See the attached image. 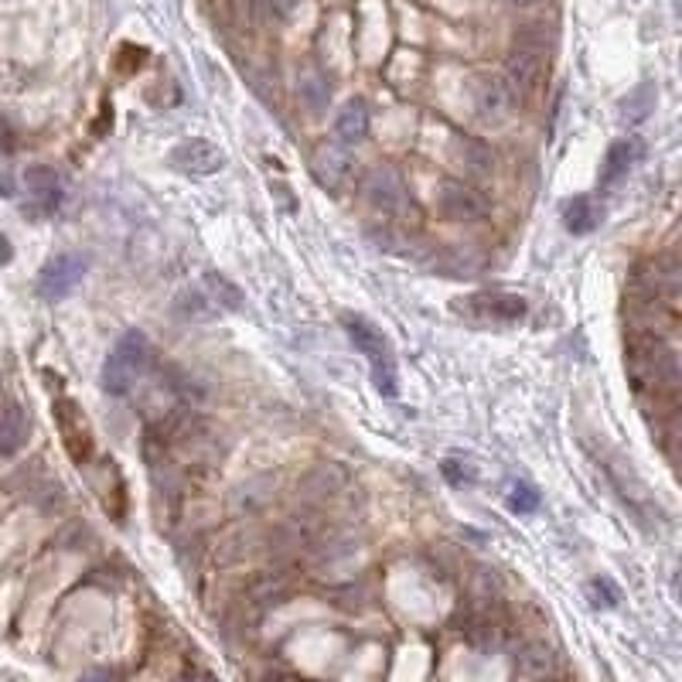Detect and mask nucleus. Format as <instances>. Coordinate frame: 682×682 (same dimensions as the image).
I'll return each instance as SVG.
<instances>
[{
  "label": "nucleus",
  "instance_id": "1",
  "mask_svg": "<svg viewBox=\"0 0 682 682\" xmlns=\"http://www.w3.org/2000/svg\"><path fill=\"white\" fill-rule=\"evenodd\" d=\"M154 365V345L144 331L130 328L116 338V345L110 348L103 362V372H99V382H103V393L110 396H127L140 386V379L151 372Z\"/></svg>",
  "mask_w": 682,
  "mask_h": 682
},
{
  "label": "nucleus",
  "instance_id": "2",
  "mask_svg": "<svg viewBox=\"0 0 682 682\" xmlns=\"http://www.w3.org/2000/svg\"><path fill=\"white\" fill-rule=\"evenodd\" d=\"M341 324H345L348 338H352V345L359 348V352L369 359L372 365V379H376L379 393L393 399L399 393L396 386V359H393V348H389L386 335L372 324L369 318H362V314H341Z\"/></svg>",
  "mask_w": 682,
  "mask_h": 682
},
{
  "label": "nucleus",
  "instance_id": "3",
  "mask_svg": "<svg viewBox=\"0 0 682 682\" xmlns=\"http://www.w3.org/2000/svg\"><path fill=\"white\" fill-rule=\"evenodd\" d=\"M471 103L481 127L502 130L519 116V89L509 76H478L471 86Z\"/></svg>",
  "mask_w": 682,
  "mask_h": 682
},
{
  "label": "nucleus",
  "instance_id": "4",
  "mask_svg": "<svg viewBox=\"0 0 682 682\" xmlns=\"http://www.w3.org/2000/svg\"><path fill=\"white\" fill-rule=\"evenodd\" d=\"M362 195L386 219H406L410 215V191H406L399 171L389 168V164H379V168H369L362 174Z\"/></svg>",
  "mask_w": 682,
  "mask_h": 682
},
{
  "label": "nucleus",
  "instance_id": "5",
  "mask_svg": "<svg viewBox=\"0 0 682 682\" xmlns=\"http://www.w3.org/2000/svg\"><path fill=\"white\" fill-rule=\"evenodd\" d=\"M461 311L478 324H515L529 314V301L509 290H481V294L464 297Z\"/></svg>",
  "mask_w": 682,
  "mask_h": 682
},
{
  "label": "nucleus",
  "instance_id": "6",
  "mask_svg": "<svg viewBox=\"0 0 682 682\" xmlns=\"http://www.w3.org/2000/svg\"><path fill=\"white\" fill-rule=\"evenodd\" d=\"M437 212L444 215L447 222H481L488 219V202L471 181H457V178H444L437 188Z\"/></svg>",
  "mask_w": 682,
  "mask_h": 682
},
{
  "label": "nucleus",
  "instance_id": "7",
  "mask_svg": "<svg viewBox=\"0 0 682 682\" xmlns=\"http://www.w3.org/2000/svg\"><path fill=\"white\" fill-rule=\"evenodd\" d=\"M168 164L178 174H185V178H212V174H219L226 168L229 157L219 144H212V140L188 137L168 154Z\"/></svg>",
  "mask_w": 682,
  "mask_h": 682
},
{
  "label": "nucleus",
  "instance_id": "8",
  "mask_svg": "<svg viewBox=\"0 0 682 682\" xmlns=\"http://www.w3.org/2000/svg\"><path fill=\"white\" fill-rule=\"evenodd\" d=\"M62 178L55 174V168H48V164H31L28 171H24V212L31 215V219H48V215H55L62 209Z\"/></svg>",
  "mask_w": 682,
  "mask_h": 682
},
{
  "label": "nucleus",
  "instance_id": "9",
  "mask_svg": "<svg viewBox=\"0 0 682 682\" xmlns=\"http://www.w3.org/2000/svg\"><path fill=\"white\" fill-rule=\"evenodd\" d=\"M86 256L79 253H58L52 256L45 266H41L38 273V297H45V301H62V297H69L72 290L82 284V277H86Z\"/></svg>",
  "mask_w": 682,
  "mask_h": 682
},
{
  "label": "nucleus",
  "instance_id": "10",
  "mask_svg": "<svg viewBox=\"0 0 682 682\" xmlns=\"http://www.w3.org/2000/svg\"><path fill=\"white\" fill-rule=\"evenodd\" d=\"M543 72H546V52L515 41L509 48V55H505V76L512 79V86L519 89V93H532V89L543 82Z\"/></svg>",
  "mask_w": 682,
  "mask_h": 682
},
{
  "label": "nucleus",
  "instance_id": "11",
  "mask_svg": "<svg viewBox=\"0 0 682 682\" xmlns=\"http://www.w3.org/2000/svg\"><path fill=\"white\" fill-rule=\"evenodd\" d=\"M28 434H31L28 410H24L18 399H4L0 403V457L18 454L28 444Z\"/></svg>",
  "mask_w": 682,
  "mask_h": 682
},
{
  "label": "nucleus",
  "instance_id": "12",
  "mask_svg": "<svg viewBox=\"0 0 682 682\" xmlns=\"http://www.w3.org/2000/svg\"><path fill=\"white\" fill-rule=\"evenodd\" d=\"M55 417H58V427H62L69 454L76 457V461H86L89 451H93V440H89V427H86V420H82L79 406L69 403V399H62V403H55Z\"/></svg>",
  "mask_w": 682,
  "mask_h": 682
},
{
  "label": "nucleus",
  "instance_id": "13",
  "mask_svg": "<svg viewBox=\"0 0 682 682\" xmlns=\"http://www.w3.org/2000/svg\"><path fill=\"white\" fill-rule=\"evenodd\" d=\"M369 103H365L362 96H352V99H345V106L338 110L335 116V133H338V140L345 147H355V144H362L365 137H369Z\"/></svg>",
  "mask_w": 682,
  "mask_h": 682
},
{
  "label": "nucleus",
  "instance_id": "14",
  "mask_svg": "<svg viewBox=\"0 0 682 682\" xmlns=\"http://www.w3.org/2000/svg\"><path fill=\"white\" fill-rule=\"evenodd\" d=\"M174 314L188 324H209L226 311L212 301V294L205 290V284H195V287H185L178 294V301H174Z\"/></svg>",
  "mask_w": 682,
  "mask_h": 682
},
{
  "label": "nucleus",
  "instance_id": "15",
  "mask_svg": "<svg viewBox=\"0 0 682 682\" xmlns=\"http://www.w3.org/2000/svg\"><path fill=\"white\" fill-rule=\"evenodd\" d=\"M348 171H352V157H348L345 147L338 144H324L314 151V174H318V181L328 191H335L345 185Z\"/></svg>",
  "mask_w": 682,
  "mask_h": 682
},
{
  "label": "nucleus",
  "instance_id": "16",
  "mask_svg": "<svg viewBox=\"0 0 682 682\" xmlns=\"http://www.w3.org/2000/svg\"><path fill=\"white\" fill-rule=\"evenodd\" d=\"M560 669V655L550 645H526L515 655V676L522 679H550Z\"/></svg>",
  "mask_w": 682,
  "mask_h": 682
},
{
  "label": "nucleus",
  "instance_id": "17",
  "mask_svg": "<svg viewBox=\"0 0 682 682\" xmlns=\"http://www.w3.org/2000/svg\"><path fill=\"white\" fill-rule=\"evenodd\" d=\"M601 219H604V205L590 195L570 198L567 209H563V226H567V232H573V236H587V232H594L597 226H601Z\"/></svg>",
  "mask_w": 682,
  "mask_h": 682
},
{
  "label": "nucleus",
  "instance_id": "18",
  "mask_svg": "<svg viewBox=\"0 0 682 682\" xmlns=\"http://www.w3.org/2000/svg\"><path fill=\"white\" fill-rule=\"evenodd\" d=\"M635 157H638L635 140H618V144L607 147L604 168H601V185H614V181L625 178V174L631 171V164H635Z\"/></svg>",
  "mask_w": 682,
  "mask_h": 682
},
{
  "label": "nucleus",
  "instance_id": "19",
  "mask_svg": "<svg viewBox=\"0 0 682 682\" xmlns=\"http://www.w3.org/2000/svg\"><path fill=\"white\" fill-rule=\"evenodd\" d=\"M297 93H301L304 110H311V116H321L331 106V86L324 82L321 72H301Z\"/></svg>",
  "mask_w": 682,
  "mask_h": 682
},
{
  "label": "nucleus",
  "instance_id": "20",
  "mask_svg": "<svg viewBox=\"0 0 682 682\" xmlns=\"http://www.w3.org/2000/svg\"><path fill=\"white\" fill-rule=\"evenodd\" d=\"M202 284H205V290H209L212 301L219 304L222 311H239V307H243V290L232 284V280L219 277V273H212V270H209V273L202 277Z\"/></svg>",
  "mask_w": 682,
  "mask_h": 682
},
{
  "label": "nucleus",
  "instance_id": "21",
  "mask_svg": "<svg viewBox=\"0 0 682 682\" xmlns=\"http://www.w3.org/2000/svg\"><path fill=\"white\" fill-rule=\"evenodd\" d=\"M341 485V471L338 468H318L314 474H307L304 478V498L307 502H324V498H331L338 492Z\"/></svg>",
  "mask_w": 682,
  "mask_h": 682
},
{
  "label": "nucleus",
  "instance_id": "22",
  "mask_svg": "<svg viewBox=\"0 0 682 682\" xmlns=\"http://www.w3.org/2000/svg\"><path fill=\"white\" fill-rule=\"evenodd\" d=\"M655 106V86H638L635 93H631L625 103H621V120L625 123H642L648 113H652Z\"/></svg>",
  "mask_w": 682,
  "mask_h": 682
},
{
  "label": "nucleus",
  "instance_id": "23",
  "mask_svg": "<svg viewBox=\"0 0 682 682\" xmlns=\"http://www.w3.org/2000/svg\"><path fill=\"white\" fill-rule=\"evenodd\" d=\"M539 505H543V495H539L536 485H526V481H515L509 492V509L515 515H536Z\"/></svg>",
  "mask_w": 682,
  "mask_h": 682
},
{
  "label": "nucleus",
  "instance_id": "24",
  "mask_svg": "<svg viewBox=\"0 0 682 682\" xmlns=\"http://www.w3.org/2000/svg\"><path fill=\"white\" fill-rule=\"evenodd\" d=\"M515 41H519V45H529V48H539V52H550L553 48V35L546 24H522V28L515 31Z\"/></svg>",
  "mask_w": 682,
  "mask_h": 682
},
{
  "label": "nucleus",
  "instance_id": "25",
  "mask_svg": "<svg viewBox=\"0 0 682 682\" xmlns=\"http://www.w3.org/2000/svg\"><path fill=\"white\" fill-rule=\"evenodd\" d=\"M440 471H444V478L451 481V485H468V481L478 478L474 464L461 461V457H444V461H440Z\"/></svg>",
  "mask_w": 682,
  "mask_h": 682
},
{
  "label": "nucleus",
  "instance_id": "26",
  "mask_svg": "<svg viewBox=\"0 0 682 682\" xmlns=\"http://www.w3.org/2000/svg\"><path fill=\"white\" fill-rule=\"evenodd\" d=\"M464 161H468V168L474 174H488V171H492V151H488L485 144H478V140H471V144L464 147Z\"/></svg>",
  "mask_w": 682,
  "mask_h": 682
},
{
  "label": "nucleus",
  "instance_id": "27",
  "mask_svg": "<svg viewBox=\"0 0 682 682\" xmlns=\"http://www.w3.org/2000/svg\"><path fill=\"white\" fill-rule=\"evenodd\" d=\"M590 590H594L597 597H601V607H618L621 604V590L611 584V580H594V584H590Z\"/></svg>",
  "mask_w": 682,
  "mask_h": 682
},
{
  "label": "nucleus",
  "instance_id": "28",
  "mask_svg": "<svg viewBox=\"0 0 682 682\" xmlns=\"http://www.w3.org/2000/svg\"><path fill=\"white\" fill-rule=\"evenodd\" d=\"M18 195V181L11 174V164L0 161V198H14Z\"/></svg>",
  "mask_w": 682,
  "mask_h": 682
},
{
  "label": "nucleus",
  "instance_id": "29",
  "mask_svg": "<svg viewBox=\"0 0 682 682\" xmlns=\"http://www.w3.org/2000/svg\"><path fill=\"white\" fill-rule=\"evenodd\" d=\"M297 4H301V0H270V11L277 14V18H290V14L297 11Z\"/></svg>",
  "mask_w": 682,
  "mask_h": 682
},
{
  "label": "nucleus",
  "instance_id": "30",
  "mask_svg": "<svg viewBox=\"0 0 682 682\" xmlns=\"http://www.w3.org/2000/svg\"><path fill=\"white\" fill-rule=\"evenodd\" d=\"M11 239H7L4 236V232H0V266H7V263H11Z\"/></svg>",
  "mask_w": 682,
  "mask_h": 682
},
{
  "label": "nucleus",
  "instance_id": "31",
  "mask_svg": "<svg viewBox=\"0 0 682 682\" xmlns=\"http://www.w3.org/2000/svg\"><path fill=\"white\" fill-rule=\"evenodd\" d=\"M672 590H676V597L682 601V570H676V577H672Z\"/></svg>",
  "mask_w": 682,
  "mask_h": 682
},
{
  "label": "nucleus",
  "instance_id": "32",
  "mask_svg": "<svg viewBox=\"0 0 682 682\" xmlns=\"http://www.w3.org/2000/svg\"><path fill=\"white\" fill-rule=\"evenodd\" d=\"M509 4H515V7H536V4H543V0H509Z\"/></svg>",
  "mask_w": 682,
  "mask_h": 682
}]
</instances>
